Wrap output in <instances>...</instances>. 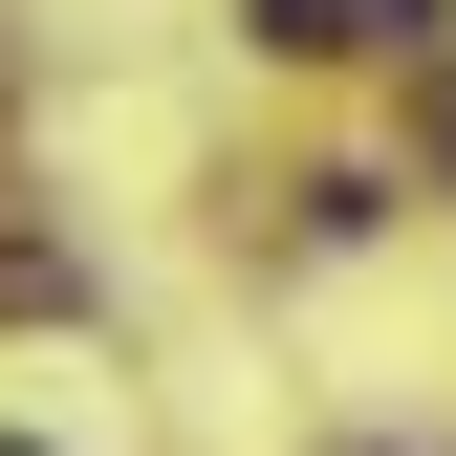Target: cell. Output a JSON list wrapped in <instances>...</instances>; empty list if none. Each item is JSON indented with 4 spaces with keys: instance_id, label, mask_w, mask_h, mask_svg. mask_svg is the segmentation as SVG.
<instances>
[{
    "instance_id": "obj_1",
    "label": "cell",
    "mask_w": 456,
    "mask_h": 456,
    "mask_svg": "<svg viewBox=\"0 0 456 456\" xmlns=\"http://www.w3.org/2000/svg\"><path fill=\"white\" fill-rule=\"evenodd\" d=\"M240 22L282 44V66H326V44H370V22H348V0H240Z\"/></svg>"
},
{
    "instance_id": "obj_2",
    "label": "cell",
    "mask_w": 456,
    "mask_h": 456,
    "mask_svg": "<svg viewBox=\"0 0 456 456\" xmlns=\"http://www.w3.org/2000/svg\"><path fill=\"white\" fill-rule=\"evenodd\" d=\"M435 22H456V0H370V44H435Z\"/></svg>"
},
{
    "instance_id": "obj_3",
    "label": "cell",
    "mask_w": 456,
    "mask_h": 456,
    "mask_svg": "<svg viewBox=\"0 0 456 456\" xmlns=\"http://www.w3.org/2000/svg\"><path fill=\"white\" fill-rule=\"evenodd\" d=\"M0 456H22V435H0Z\"/></svg>"
}]
</instances>
